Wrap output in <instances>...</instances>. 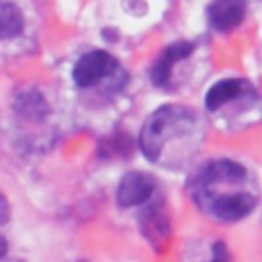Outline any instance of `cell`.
<instances>
[{
  "label": "cell",
  "mask_w": 262,
  "mask_h": 262,
  "mask_svg": "<svg viewBox=\"0 0 262 262\" xmlns=\"http://www.w3.org/2000/svg\"><path fill=\"white\" fill-rule=\"evenodd\" d=\"M192 203L209 217L233 223L248 217L258 205V190L248 168L235 160L205 162L188 182Z\"/></svg>",
  "instance_id": "obj_1"
},
{
  "label": "cell",
  "mask_w": 262,
  "mask_h": 262,
  "mask_svg": "<svg viewBox=\"0 0 262 262\" xmlns=\"http://www.w3.org/2000/svg\"><path fill=\"white\" fill-rule=\"evenodd\" d=\"M196 131V113L184 104H162L141 125L137 143L145 160L160 162L170 143L182 141Z\"/></svg>",
  "instance_id": "obj_2"
},
{
  "label": "cell",
  "mask_w": 262,
  "mask_h": 262,
  "mask_svg": "<svg viewBox=\"0 0 262 262\" xmlns=\"http://www.w3.org/2000/svg\"><path fill=\"white\" fill-rule=\"evenodd\" d=\"M117 70H119V61L115 55H111L104 49H92L78 57L72 70V78L76 86L90 88L102 82L104 78H108L111 74H115Z\"/></svg>",
  "instance_id": "obj_3"
},
{
  "label": "cell",
  "mask_w": 262,
  "mask_h": 262,
  "mask_svg": "<svg viewBox=\"0 0 262 262\" xmlns=\"http://www.w3.org/2000/svg\"><path fill=\"white\" fill-rule=\"evenodd\" d=\"M156 190V178L141 170H131L121 176L117 186V203L121 207H137L149 203Z\"/></svg>",
  "instance_id": "obj_4"
},
{
  "label": "cell",
  "mask_w": 262,
  "mask_h": 262,
  "mask_svg": "<svg viewBox=\"0 0 262 262\" xmlns=\"http://www.w3.org/2000/svg\"><path fill=\"white\" fill-rule=\"evenodd\" d=\"M139 227L143 237L156 248V250H164L168 239H170V219L168 213L164 211V203H151L147 205L141 215H139Z\"/></svg>",
  "instance_id": "obj_5"
},
{
  "label": "cell",
  "mask_w": 262,
  "mask_h": 262,
  "mask_svg": "<svg viewBox=\"0 0 262 262\" xmlns=\"http://www.w3.org/2000/svg\"><path fill=\"white\" fill-rule=\"evenodd\" d=\"M192 51H194V43H190V41H176V43L166 45L149 68V78H151L154 86H160V88L168 86V82L172 78L174 63L192 55Z\"/></svg>",
  "instance_id": "obj_6"
},
{
  "label": "cell",
  "mask_w": 262,
  "mask_h": 262,
  "mask_svg": "<svg viewBox=\"0 0 262 262\" xmlns=\"http://www.w3.org/2000/svg\"><path fill=\"white\" fill-rule=\"evenodd\" d=\"M207 23L217 33H229L242 25L246 16V4L242 0H217L207 6Z\"/></svg>",
  "instance_id": "obj_7"
},
{
  "label": "cell",
  "mask_w": 262,
  "mask_h": 262,
  "mask_svg": "<svg viewBox=\"0 0 262 262\" xmlns=\"http://www.w3.org/2000/svg\"><path fill=\"white\" fill-rule=\"evenodd\" d=\"M254 94V88L248 80H242V78H223L219 82H215L207 94H205V108L209 113H215L219 111L221 106H225L227 102L235 100V98H242V96H252Z\"/></svg>",
  "instance_id": "obj_8"
},
{
  "label": "cell",
  "mask_w": 262,
  "mask_h": 262,
  "mask_svg": "<svg viewBox=\"0 0 262 262\" xmlns=\"http://www.w3.org/2000/svg\"><path fill=\"white\" fill-rule=\"evenodd\" d=\"M14 111L20 117L29 119V121H41V119H45L49 106H47L43 94H39L35 88H27V90H23V92L16 94V98H14Z\"/></svg>",
  "instance_id": "obj_9"
},
{
  "label": "cell",
  "mask_w": 262,
  "mask_h": 262,
  "mask_svg": "<svg viewBox=\"0 0 262 262\" xmlns=\"http://www.w3.org/2000/svg\"><path fill=\"white\" fill-rule=\"evenodd\" d=\"M25 29L23 10L12 2L0 0V39H14Z\"/></svg>",
  "instance_id": "obj_10"
},
{
  "label": "cell",
  "mask_w": 262,
  "mask_h": 262,
  "mask_svg": "<svg viewBox=\"0 0 262 262\" xmlns=\"http://www.w3.org/2000/svg\"><path fill=\"white\" fill-rule=\"evenodd\" d=\"M209 262H231V254L227 250V244L225 242H215L213 244V250H211V260Z\"/></svg>",
  "instance_id": "obj_11"
},
{
  "label": "cell",
  "mask_w": 262,
  "mask_h": 262,
  "mask_svg": "<svg viewBox=\"0 0 262 262\" xmlns=\"http://www.w3.org/2000/svg\"><path fill=\"white\" fill-rule=\"evenodd\" d=\"M8 219H10V203H8V199L0 192V225H4Z\"/></svg>",
  "instance_id": "obj_12"
},
{
  "label": "cell",
  "mask_w": 262,
  "mask_h": 262,
  "mask_svg": "<svg viewBox=\"0 0 262 262\" xmlns=\"http://www.w3.org/2000/svg\"><path fill=\"white\" fill-rule=\"evenodd\" d=\"M6 254H8V242H6V237L0 233V260H2Z\"/></svg>",
  "instance_id": "obj_13"
},
{
  "label": "cell",
  "mask_w": 262,
  "mask_h": 262,
  "mask_svg": "<svg viewBox=\"0 0 262 262\" xmlns=\"http://www.w3.org/2000/svg\"><path fill=\"white\" fill-rule=\"evenodd\" d=\"M80 262H86V260H80Z\"/></svg>",
  "instance_id": "obj_14"
}]
</instances>
